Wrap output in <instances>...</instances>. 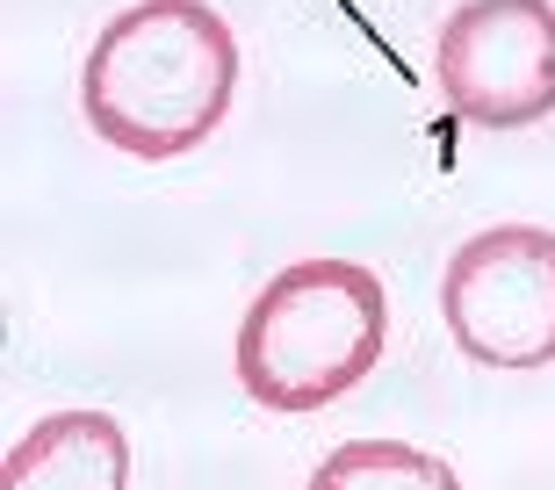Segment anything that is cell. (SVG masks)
<instances>
[{"mask_svg":"<svg viewBox=\"0 0 555 490\" xmlns=\"http://www.w3.org/2000/svg\"><path fill=\"white\" fill-rule=\"evenodd\" d=\"M238 94V37L209 0H138L108 22L80 73L87 130L130 159H181Z\"/></svg>","mask_w":555,"mask_h":490,"instance_id":"cell-1","label":"cell"},{"mask_svg":"<svg viewBox=\"0 0 555 490\" xmlns=\"http://www.w3.org/2000/svg\"><path fill=\"white\" fill-rule=\"evenodd\" d=\"M390 339V296L361 260H296L253 296L238 325V383L253 404L310 418L369 383Z\"/></svg>","mask_w":555,"mask_h":490,"instance_id":"cell-2","label":"cell"},{"mask_svg":"<svg viewBox=\"0 0 555 490\" xmlns=\"http://www.w3.org/2000/svg\"><path fill=\"white\" fill-rule=\"evenodd\" d=\"M454 347L483 368H548L555 361V231L491 224L454 245L440 274Z\"/></svg>","mask_w":555,"mask_h":490,"instance_id":"cell-3","label":"cell"},{"mask_svg":"<svg viewBox=\"0 0 555 490\" xmlns=\"http://www.w3.org/2000/svg\"><path fill=\"white\" fill-rule=\"evenodd\" d=\"M433 80L462 122H541L555 108V0H462L440 22Z\"/></svg>","mask_w":555,"mask_h":490,"instance_id":"cell-4","label":"cell"},{"mask_svg":"<svg viewBox=\"0 0 555 490\" xmlns=\"http://www.w3.org/2000/svg\"><path fill=\"white\" fill-rule=\"evenodd\" d=\"M0 490H130V440L108 411H51L8 448Z\"/></svg>","mask_w":555,"mask_h":490,"instance_id":"cell-5","label":"cell"},{"mask_svg":"<svg viewBox=\"0 0 555 490\" xmlns=\"http://www.w3.org/2000/svg\"><path fill=\"white\" fill-rule=\"evenodd\" d=\"M310 490H462V476L412 440H347L318 462Z\"/></svg>","mask_w":555,"mask_h":490,"instance_id":"cell-6","label":"cell"}]
</instances>
